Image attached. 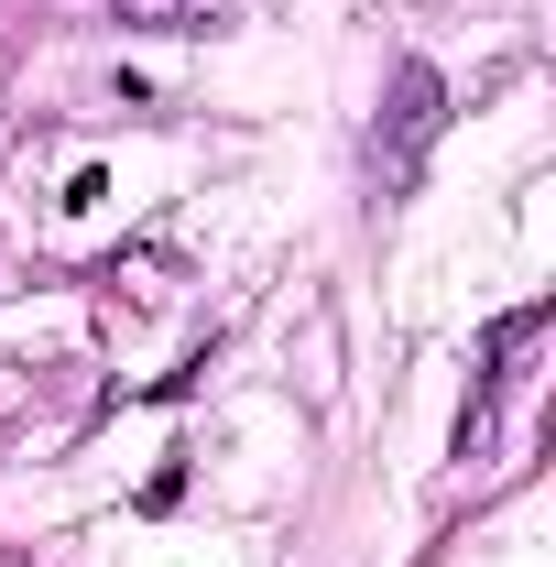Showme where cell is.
Here are the masks:
<instances>
[{
	"instance_id": "cell-1",
	"label": "cell",
	"mask_w": 556,
	"mask_h": 567,
	"mask_svg": "<svg viewBox=\"0 0 556 567\" xmlns=\"http://www.w3.org/2000/svg\"><path fill=\"white\" fill-rule=\"evenodd\" d=\"M436 132H447V76L425 66V55H404V66H393V110H382V175L404 186Z\"/></svg>"
},
{
	"instance_id": "cell-2",
	"label": "cell",
	"mask_w": 556,
	"mask_h": 567,
	"mask_svg": "<svg viewBox=\"0 0 556 567\" xmlns=\"http://www.w3.org/2000/svg\"><path fill=\"white\" fill-rule=\"evenodd\" d=\"M110 22H132V33H218L229 0H110Z\"/></svg>"
},
{
	"instance_id": "cell-3",
	"label": "cell",
	"mask_w": 556,
	"mask_h": 567,
	"mask_svg": "<svg viewBox=\"0 0 556 567\" xmlns=\"http://www.w3.org/2000/svg\"><path fill=\"white\" fill-rule=\"evenodd\" d=\"M175 492H186V458H164V470L142 481V513H175Z\"/></svg>"
}]
</instances>
